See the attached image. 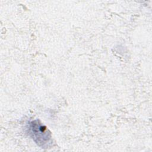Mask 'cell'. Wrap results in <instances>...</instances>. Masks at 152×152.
<instances>
[{
  "instance_id": "6da1fadb",
  "label": "cell",
  "mask_w": 152,
  "mask_h": 152,
  "mask_svg": "<svg viewBox=\"0 0 152 152\" xmlns=\"http://www.w3.org/2000/svg\"><path fill=\"white\" fill-rule=\"evenodd\" d=\"M28 132L33 140L39 146L45 147L49 143L51 138L50 132L37 120L29 123Z\"/></svg>"
}]
</instances>
